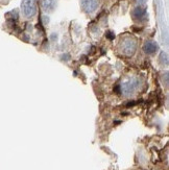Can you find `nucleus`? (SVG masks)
<instances>
[{
	"label": "nucleus",
	"mask_w": 169,
	"mask_h": 170,
	"mask_svg": "<svg viewBox=\"0 0 169 170\" xmlns=\"http://www.w3.org/2000/svg\"><path fill=\"white\" fill-rule=\"evenodd\" d=\"M144 50H145V52H147V53H153V52L157 50V45L155 43H153V42H148V43L145 44Z\"/></svg>",
	"instance_id": "nucleus-1"
}]
</instances>
